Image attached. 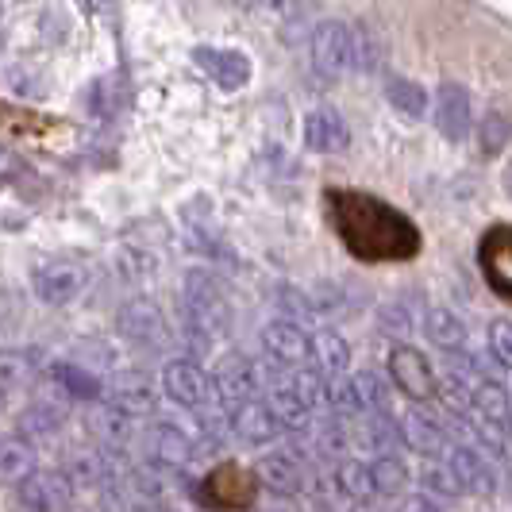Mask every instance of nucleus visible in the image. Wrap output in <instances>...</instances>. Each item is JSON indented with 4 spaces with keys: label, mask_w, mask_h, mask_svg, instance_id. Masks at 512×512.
<instances>
[{
    "label": "nucleus",
    "mask_w": 512,
    "mask_h": 512,
    "mask_svg": "<svg viewBox=\"0 0 512 512\" xmlns=\"http://www.w3.org/2000/svg\"><path fill=\"white\" fill-rule=\"evenodd\" d=\"M81 282L85 274L77 270L74 262H47L35 270V297L43 305H70L77 293H81Z\"/></svg>",
    "instance_id": "13"
},
{
    "label": "nucleus",
    "mask_w": 512,
    "mask_h": 512,
    "mask_svg": "<svg viewBox=\"0 0 512 512\" xmlns=\"http://www.w3.org/2000/svg\"><path fill=\"white\" fill-rule=\"evenodd\" d=\"M54 382H58V389H62V397H70V401L93 405V401H101L104 397L101 378H97L93 370L77 366V362H58V366H54Z\"/></svg>",
    "instance_id": "24"
},
{
    "label": "nucleus",
    "mask_w": 512,
    "mask_h": 512,
    "mask_svg": "<svg viewBox=\"0 0 512 512\" xmlns=\"http://www.w3.org/2000/svg\"><path fill=\"white\" fill-rule=\"evenodd\" d=\"M436 128L447 139H466L474 128V112H470V93L462 85H443L436 93Z\"/></svg>",
    "instance_id": "19"
},
{
    "label": "nucleus",
    "mask_w": 512,
    "mask_h": 512,
    "mask_svg": "<svg viewBox=\"0 0 512 512\" xmlns=\"http://www.w3.org/2000/svg\"><path fill=\"white\" fill-rule=\"evenodd\" d=\"M35 474V447L24 436L0 439V486H20Z\"/></svg>",
    "instance_id": "23"
},
{
    "label": "nucleus",
    "mask_w": 512,
    "mask_h": 512,
    "mask_svg": "<svg viewBox=\"0 0 512 512\" xmlns=\"http://www.w3.org/2000/svg\"><path fill=\"white\" fill-rule=\"evenodd\" d=\"M478 439H482L486 451L505 455V432H501V428H493V424H486V420H478Z\"/></svg>",
    "instance_id": "41"
},
{
    "label": "nucleus",
    "mask_w": 512,
    "mask_h": 512,
    "mask_svg": "<svg viewBox=\"0 0 512 512\" xmlns=\"http://www.w3.org/2000/svg\"><path fill=\"white\" fill-rule=\"evenodd\" d=\"M351 385H355V393H359L362 416L385 412V401H389V382H385V378L370 374V370H362V374H351Z\"/></svg>",
    "instance_id": "35"
},
{
    "label": "nucleus",
    "mask_w": 512,
    "mask_h": 512,
    "mask_svg": "<svg viewBox=\"0 0 512 512\" xmlns=\"http://www.w3.org/2000/svg\"><path fill=\"white\" fill-rule=\"evenodd\" d=\"M185 316H189V332L208 335V339H216L231 328L228 293L208 270H189L185 274Z\"/></svg>",
    "instance_id": "2"
},
{
    "label": "nucleus",
    "mask_w": 512,
    "mask_h": 512,
    "mask_svg": "<svg viewBox=\"0 0 512 512\" xmlns=\"http://www.w3.org/2000/svg\"><path fill=\"white\" fill-rule=\"evenodd\" d=\"M474 409L486 424L501 428V432H512V401L505 393V385H497L493 378L474 385Z\"/></svg>",
    "instance_id": "26"
},
{
    "label": "nucleus",
    "mask_w": 512,
    "mask_h": 512,
    "mask_svg": "<svg viewBox=\"0 0 512 512\" xmlns=\"http://www.w3.org/2000/svg\"><path fill=\"white\" fill-rule=\"evenodd\" d=\"M104 409L120 412V416H151L158 409V389H154L151 374H143V370H124V374H116L112 382H104Z\"/></svg>",
    "instance_id": "5"
},
{
    "label": "nucleus",
    "mask_w": 512,
    "mask_h": 512,
    "mask_svg": "<svg viewBox=\"0 0 512 512\" xmlns=\"http://www.w3.org/2000/svg\"><path fill=\"white\" fill-rule=\"evenodd\" d=\"M351 512H385V509H378V505H370V501H366V505H355Z\"/></svg>",
    "instance_id": "44"
},
{
    "label": "nucleus",
    "mask_w": 512,
    "mask_h": 512,
    "mask_svg": "<svg viewBox=\"0 0 512 512\" xmlns=\"http://www.w3.org/2000/svg\"><path fill=\"white\" fill-rule=\"evenodd\" d=\"M266 409L274 412V420H278L282 428H301V424L308 420V412H312L305 401H301V393L293 389V382H289V378L270 389V401H266Z\"/></svg>",
    "instance_id": "27"
},
{
    "label": "nucleus",
    "mask_w": 512,
    "mask_h": 512,
    "mask_svg": "<svg viewBox=\"0 0 512 512\" xmlns=\"http://www.w3.org/2000/svg\"><path fill=\"white\" fill-rule=\"evenodd\" d=\"M128 512H170L166 505H151V501H131Z\"/></svg>",
    "instance_id": "43"
},
{
    "label": "nucleus",
    "mask_w": 512,
    "mask_h": 512,
    "mask_svg": "<svg viewBox=\"0 0 512 512\" xmlns=\"http://www.w3.org/2000/svg\"><path fill=\"white\" fill-rule=\"evenodd\" d=\"M420 486L428 489L432 497H459V486H455V478H451V470L443 466V462H436V466H428L424 474H420Z\"/></svg>",
    "instance_id": "39"
},
{
    "label": "nucleus",
    "mask_w": 512,
    "mask_h": 512,
    "mask_svg": "<svg viewBox=\"0 0 512 512\" xmlns=\"http://www.w3.org/2000/svg\"><path fill=\"white\" fill-rule=\"evenodd\" d=\"M401 439L409 443L412 451H420V455H443V451L451 447V432H447V424L439 420L436 412H428V409L405 412V420H401Z\"/></svg>",
    "instance_id": "12"
},
{
    "label": "nucleus",
    "mask_w": 512,
    "mask_h": 512,
    "mask_svg": "<svg viewBox=\"0 0 512 512\" xmlns=\"http://www.w3.org/2000/svg\"><path fill=\"white\" fill-rule=\"evenodd\" d=\"M16 497L24 512H62L70 501V482L58 470H35L31 478L20 482Z\"/></svg>",
    "instance_id": "9"
},
{
    "label": "nucleus",
    "mask_w": 512,
    "mask_h": 512,
    "mask_svg": "<svg viewBox=\"0 0 512 512\" xmlns=\"http://www.w3.org/2000/svg\"><path fill=\"white\" fill-rule=\"evenodd\" d=\"M512 139V120L509 112H501V108H489L486 116H482V124H478V147H482V154H501L505 147H509Z\"/></svg>",
    "instance_id": "33"
},
{
    "label": "nucleus",
    "mask_w": 512,
    "mask_h": 512,
    "mask_svg": "<svg viewBox=\"0 0 512 512\" xmlns=\"http://www.w3.org/2000/svg\"><path fill=\"white\" fill-rule=\"evenodd\" d=\"M258 482L266 489H274L278 497H289V493H297V489L305 486V459H301V451H266L262 459H258Z\"/></svg>",
    "instance_id": "10"
},
{
    "label": "nucleus",
    "mask_w": 512,
    "mask_h": 512,
    "mask_svg": "<svg viewBox=\"0 0 512 512\" xmlns=\"http://www.w3.org/2000/svg\"><path fill=\"white\" fill-rule=\"evenodd\" d=\"M505 193L512 197V162H509V170H505Z\"/></svg>",
    "instance_id": "45"
},
{
    "label": "nucleus",
    "mask_w": 512,
    "mask_h": 512,
    "mask_svg": "<svg viewBox=\"0 0 512 512\" xmlns=\"http://www.w3.org/2000/svg\"><path fill=\"white\" fill-rule=\"evenodd\" d=\"M255 478L239 466H220L212 478L205 482V501L208 505H220V509H243L255 501Z\"/></svg>",
    "instance_id": "14"
},
{
    "label": "nucleus",
    "mask_w": 512,
    "mask_h": 512,
    "mask_svg": "<svg viewBox=\"0 0 512 512\" xmlns=\"http://www.w3.org/2000/svg\"><path fill=\"white\" fill-rule=\"evenodd\" d=\"M312 66L324 77H347L359 70V47H355V27L328 20L312 31Z\"/></svg>",
    "instance_id": "3"
},
{
    "label": "nucleus",
    "mask_w": 512,
    "mask_h": 512,
    "mask_svg": "<svg viewBox=\"0 0 512 512\" xmlns=\"http://www.w3.org/2000/svg\"><path fill=\"white\" fill-rule=\"evenodd\" d=\"M0 401H4V397H0Z\"/></svg>",
    "instance_id": "48"
},
{
    "label": "nucleus",
    "mask_w": 512,
    "mask_h": 512,
    "mask_svg": "<svg viewBox=\"0 0 512 512\" xmlns=\"http://www.w3.org/2000/svg\"><path fill=\"white\" fill-rule=\"evenodd\" d=\"M420 328H424V335L436 343L439 351H447V355H455V351L466 347V324H462L451 308H428Z\"/></svg>",
    "instance_id": "25"
},
{
    "label": "nucleus",
    "mask_w": 512,
    "mask_h": 512,
    "mask_svg": "<svg viewBox=\"0 0 512 512\" xmlns=\"http://www.w3.org/2000/svg\"><path fill=\"white\" fill-rule=\"evenodd\" d=\"M162 389L181 409L205 412L212 401V378L193 359H170L162 366Z\"/></svg>",
    "instance_id": "7"
},
{
    "label": "nucleus",
    "mask_w": 512,
    "mask_h": 512,
    "mask_svg": "<svg viewBox=\"0 0 512 512\" xmlns=\"http://www.w3.org/2000/svg\"><path fill=\"white\" fill-rule=\"evenodd\" d=\"M401 512H439V509H436V501H428V497H412V501H405Z\"/></svg>",
    "instance_id": "42"
},
{
    "label": "nucleus",
    "mask_w": 512,
    "mask_h": 512,
    "mask_svg": "<svg viewBox=\"0 0 512 512\" xmlns=\"http://www.w3.org/2000/svg\"><path fill=\"white\" fill-rule=\"evenodd\" d=\"M193 455H197L193 439L185 436L174 420H162V424L151 428V459L158 462V470H162V466H166V470H181V466L193 462Z\"/></svg>",
    "instance_id": "20"
},
{
    "label": "nucleus",
    "mask_w": 512,
    "mask_h": 512,
    "mask_svg": "<svg viewBox=\"0 0 512 512\" xmlns=\"http://www.w3.org/2000/svg\"><path fill=\"white\" fill-rule=\"evenodd\" d=\"M509 401H512V385H509Z\"/></svg>",
    "instance_id": "47"
},
{
    "label": "nucleus",
    "mask_w": 512,
    "mask_h": 512,
    "mask_svg": "<svg viewBox=\"0 0 512 512\" xmlns=\"http://www.w3.org/2000/svg\"><path fill=\"white\" fill-rule=\"evenodd\" d=\"M197 58V66L205 70L220 89H228V93H235V89H243L247 81H251V62H247V54L239 51H216V47H201V51L193 54Z\"/></svg>",
    "instance_id": "18"
},
{
    "label": "nucleus",
    "mask_w": 512,
    "mask_h": 512,
    "mask_svg": "<svg viewBox=\"0 0 512 512\" xmlns=\"http://www.w3.org/2000/svg\"><path fill=\"white\" fill-rule=\"evenodd\" d=\"M116 328L128 339L131 347H143V351H162L170 343V324L162 316V308L147 301V297H135L120 308L116 316Z\"/></svg>",
    "instance_id": "4"
},
{
    "label": "nucleus",
    "mask_w": 512,
    "mask_h": 512,
    "mask_svg": "<svg viewBox=\"0 0 512 512\" xmlns=\"http://www.w3.org/2000/svg\"><path fill=\"white\" fill-rule=\"evenodd\" d=\"M359 439L362 447H370L382 459V455H393V447L401 443V428L385 412H374V416H366V424L359 428Z\"/></svg>",
    "instance_id": "32"
},
{
    "label": "nucleus",
    "mask_w": 512,
    "mask_h": 512,
    "mask_svg": "<svg viewBox=\"0 0 512 512\" xmlns=\"http://www.w3.org/2000/svg\"><path fill=\"white\" fill-rule=\"evenodd\" d=\"M0 20H4V4H0Z\"/></svg>",
    "instance_id": "46"
},
{
    "label": "nucleus",
    "mask_w": 512,
    "mask_h": 512,
    "mask_svg": "<svg viewBox=\"0 0 512 512\" xmlns=\"http://www.w3.org/2000/svg\"><path fill=\"white\" fill-rule=\"evenodd\" d=\"M370 482H374V497H397L409 489V466L393 455H382V459L370 462Z\"/></svg>",
    "instance_id": "30"
},
{
    "label": "nucleus",
    "mask_w": 512,
    "mask_h": 512,
    "mask_svg": "<svg viewBox=\"0 0 512 512\" xmlns=\"http://www.w3.org/2000/svg\"><path fill=\"white\" fill-rule=\"evenodd\" d=\"M262 351L278 366H301L308 362V335L293 320H270L262 328Z\"/></svg>",
    "instance_id": "11"
},
{
    "label": "nucleus",
    "mask_w": 512,
    "mask_h": 512,
    "mask_svg": "<svg viewBox=\"0 0 512 512\" xmlns=\"http://www.w3.org/2000/svg\"><path fill=\"white\" fill-rule=\"evenodd\" d=\"M385 97H389V104L401 116H409V120H424V112H428V93L416 81H405V77H389Z\"/></svg>",
    "instance_id": "31"
},
{
    "label": "nucleus",
    "mask_w": 512,
    "mask_h": 512,
    "mask_svg": "<svg viewBox=\"0 0 512 512\" xmlns=\"http://www.w3.org/2000/svg\"><path fill=\"white\" fill-rule=\"evenodd\" d=\"M382 332L389 335H409L416 324H424V316H420V308H416V301H409V297H397V301H389V305H382Z\"/></svg>",
    "instance_id": "34"
},
{
    "label": "nucleus",
    "mask_w": 512,
    "mask_h": 512,
    "mask_svg": "<svg viewBox=\"0 0 512 512\" xmlns=\"http://www.w3.org/2000/svg\"><path fill=\"white\" fill-rule=\"evenodd\" d=\"M478 270H482L486 285L501 301H512V224H497V228H489L482 235Z\"/></svg>",
    "instance_id": "6"
},
{
    "label": "nucleus",
    "mask_w": 512,
    "mask_h": 512,
    "mask_svg": "<svg viewBox=\"0 0 512 512\" xmlns=\"http://www.w3.org/2000/svg\"><path fill=\"white\" fill-rule=\"evenodd\" d=\"M332 486L339 489L343 497H351L355 505H366V501L374 497V482H370V466H366V462H355V459H347V462H339V466H335Z\"/></svg>",
    "instance_id": "28"
},
{
    "label": "nucleus",
    "mask_w": 512,
    "mask_h": 512,
    "mask_svg": "<svg viewBox=\"0 0 512 512\" xmlns=\"http://www.w3.org/2000/svg\"><path fill=\"white\" fill-rule=\"evenodd\" d=\"M35 374V359L27 351H0V397L8 389H20V385L31 382Z\"/></svg>",
    "instance_id": "36"
},
{
    "label": "nucleus",
    "mask_w": 512,
    "mask_h": 512,
    "mask_svg": "<svg viewBox=\"0 0 512 512\" xmlns=\"http://www.w3.org/2000/svg\"><path fill=\"white\" fill-rule=\"evenodd\" d=\"M328 220L359 262H409L420 255V228L405 212L362 189H328Z\"/></svg>",
    "instance_id": "1"
},
{
    "label": "nucleus",
    "mask_w": 512,
    "mask_h": 512,
    "mask_svg": "<svg viewBox=\"0 0 512 512\" xmlns=\"http://www.w3.org/2000/svg\"><path fill=\"white\" fill-rule=\"evenodd\" d=\"M308 362H312V374L320 378H343L351 366V347L335 332L308 335Z\"/></svg>",
    "instance_id": "22"
},
{
    "label": "nucleus",
    "mask_w": 512,
    "mask_h": 512,
    "mask_svg": "<svg viewBox=\"0 0 512 512\" xmlns=\"http://www.w3.org/2000/svg\"><path fill=\"white\" fill-rule=\"evenodd\" d=\"M212 393H216V397H220V401H224L228 409L243 405V401H255V393H258V370L247 359L231 355V359H224V366L216 370Z\"/></svg>",
    "instance_id": "15"
},
{
    "label": "nucleus",
    "mask_w": 512,
    "mask_h": 512,
    "mask_svg": "<svg viewBox=\"0 0 512 512\" xmlns=\"http://www.w3.org/2000/svg\"><path fill=\"white\" fill-rule=\"evenodd\" d=\"M447 470H451L459 493H493V486H497L489 462L474 447H451L447 451Z\"/></svg>",
    "instance_id": "17"
},
{
    "label": "nucleus",
    "mask_w": 512,
    "mask_h": 512,
    "mask_svg": "<svg viewBox=\"0 0 512 512\" xmlns=\"http://www.w3.org/2000/svg\"><path fill=\"white\" fill-rule=\"evenodd\" d=\"M89 432L101 439L108 451H124L131 443V420L112 409H101L89 416Z\"/></svg>",
    "instance_id": "29"
},
{
    "label": "nucleus",
    "mask_w": 512,
    "mask_h": 512,
    "mask_svg": "<svg viewBox=\"0 0 512 512\" xmlns=\"http://www.w3.org/2000/svg\"><path fill=\"white\" fill-rule=\"evenodd\" d=\"M58 424H62V409L51 405V401H35V405L20 416V432H24V436H51Z\"/></svg>",
    "instance_id": "37"
},
{
    "label": "nucleus",
    "mask_w": 512,
    "mask_h": 512,
    "mask_svg": "<svg viewBox=\"0 0 512 512\" xmlns=\"http://www.w3.org/2000/svg\"><path fill=\"white\" fill-rule=\"evenodd\" d=\"M389 374H393L397 389L409 393L412 401L436 397V374H432L428 359H424L416 347H393V351H389Z\"/></svg>",
    "instance_id": "8"
},
{
    "label": "nucleus",
    "mask_w": 512,
    "mask_h": 512,
    "mask_svg": "<svg viewBox=\"0 0 512 512\" xmlns=\"http://www.w3.org/2000/svg\"><path fill=\"white\" fill-rule=\"evenodd\" d=\"M436 397L447 405V409L455 412V416H470L474 412V389L470 385L455 382V378H443L436 382Z\"/></svg>",
    "instance_id": "38"
},
{
    "label": "nucleus",
    "mask_w": 512,
    "mask_h": 512,
    "mask_svg": "<svg viewBox=\"0 0 512 512\" xmlns=\"http://www.w3.org/2000/svg\"><path fill=\"white\" fill-rule=\"evenodd\" d=\"M228 424L243 443H255V447L258 443H274L278 432H282V424L274 420V412L266 409V401H258V397L228 409Z\"/></svg>",
    "instance_id": "16"
},
{
    "label": "nucleus",
    "mask_w": 512,
    "mask_h": 512,
    "mask_svg": "<svg viewBox=\"0 0 512 512\" xmlns=\"http://www.w3.org/2000/svg\"><path fill=\"white\" fill-rule=\"evenodd\" d=\"M489 351L505 370H512V320H493L489 324Z\"/></svg>",
    "instance_id": "40"
},
{
    "label": "nucleus",
    "mask_w": 512,
    "mask_h": 512,
    "mask_svg": "<svg viewBox=\"0 0 512 512\" xmlns=\"http://www.w3.org/2000/svg\"><path fill=\"white\" fill-rule=\"evenodd\" d=\"M305 143L308 151L335 154L351 143V128L335 108H316V112H308L305 120Z\"/></svg>",
    "instance_id": "21"
}]
</instances>
